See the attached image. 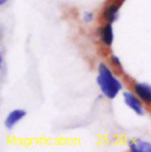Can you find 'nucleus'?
<instances>
[{"instance_id": "423d86ee", "label": "nucleus", "mask_w": 151, "mask_h": 152, "mask_svg": "<svg viewBox=\"0 0 151 152\" xmlns=\"http://www.w3.org/2000/svg\"><path fill=\"white\" fill-rule=\"evenodd\" d=\"M129 148L133 152H151V144L145 140H131L129 142Z\"/></svg>"}, {"instance_id": "f03ea898", "label": "nucleus", "mask_w": 151, "mask_h": 152, "mask_svg": "<svg viewBox=\"0 0 151 152\" xmlns=\"http://www.w3.org/2000/svg\"><path fill=\"white\" fill-rule=\"evenodd\" d=\"M123 97H124V102L128 105V107H130L133 112H136L138 115H143L144 114V107H143L138 96L136 97L131 92H124Z\"/></svg>"}, {"instance_id": "9d476101", "label": "nucleus", "mask_w": 151, "mask_h": 152, "mask_svg": "<svg viewBox=\"0 0 151 152\" xmlns=\"http://www.w3.org/2000/svg\"><path fill=\"white\" fill-rule=\"evenodd\" d=\"M6 1H7V0H0V5H4V4H6Z\"/></svg>"}, {"instance_id": "7ed1b4c3", "label": "nucleus", "mask_w": 151, "mask_h": 152, "mask_svg": "<svg viewBox=\"0 0 151 152\" xmlns=\"http://www.w3.org/2000/svg\"><path fill=\"white\" fill-rule=\"evenodd\" d=\"M135 93L145 104H151V85L147 83H137L133 86Z\"/></svg>"}, {"instance_id": "20e7f679", "label": "nucleus", "mask_w": 151, "mask_h": 152, "mask_svg": "<svg viewBox=\"0 0 151 152\" xmlns=\"http://www.w3.org/2000/svg\"><path fill=\"white\" fill-rule=\"evenodd\" d=\"M25 115H26V111H24L21 109H15V110L11 111L10 113L7 114L6 119H5L6 129H8V130L13 129L20 120H23L25 118Z\"/></svg>"}, {"instance_id": "0eeeda50", "label": "nucleus", "mask_w": 151, "mask_h": 152, "mask_svg": "<svg viewBox=\"0 0 151 152\" xmlns=\"http://www.w3.org/2000/svg\"><path fill=\"white\" fill-rule=\"evenodd\" d=\"M119 17V6L118 5H114V4H111L109 5L105 11H104V18L108 23H114Z\"/></svg>"}, {"instance_id": "1a4fd4ad", "label": "nucleus", "mask_w": 151, "mask_h": 152, "mask_svg": "<svg viewBox=\"0 0 151 152\" xmlns=\"http://www.w3.org/2000/svg\"><path fill=\"white\" fill-rule=\"evenodd\" d=\"M111 63H112L114 66H117V67L120 66V60H119V58H118L117 56H114V54L111 56Z\"/></svg>"}, {"instance_id": "f257e3e1", "label": "nucleus", "mask_w": 151, "mask_h": 152, "mask_svg": "<svg viewBox=\"0 0 151 152\" xmlns=\"http://www.w3.org/2000/svg\"><path fill=\"white\" fill-rule=\"evenodd\" d=\"M97 83L102 93L109 99H114L122 91V83L114 77L112 71L104 63L99 64Z\"/></svg>"}, {"instance_id": "39448f33", "label": "nucleus", "mask_w": 151, "mask_h": 152, "mask_svg": "<svg viewBox=\"0 0 151 152\" xmlns=\"http://www.w3.org/2000/svg\"><path fill=\"white\" fill-rule=\"evenodd\" d=\"M100 40L106 46V47H110L113 42V38H114V34H113V28L111 23H108L106 25L102 26L100 27Z\"/></svg>"}, {"instance_id": "6e6552de", "label": "nucleus", "mask_w": 151, "mask_h": 152, "mask_svg": "<svg viewBox=\"0 0 151 152\" xmlns=\"http://www.w3.org/2000/svg\"><path fill=\"white\" fill-rule=\"evenodd\" d=\"M83 19H84V21H86V23H91V21L95 19V14H93L92 12H85L84 15H83Z\"/></svg>"}]
</instances>
